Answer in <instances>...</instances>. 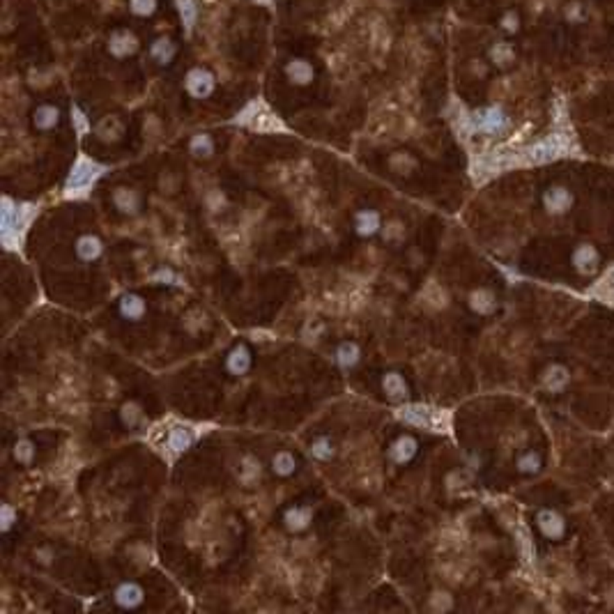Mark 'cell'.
<instances>
[{"label": "cell", "instance_id": "obj_1", "mask_svg": "<svg viewBox=\"0 0 614 614\" xmlns=\"http://www.w3.org/2000/svg\"><path fill=\"white\" fill-rule=\"evenodd\" d=\"M141 51V37L132 28H113L106 37V53L113 60H129Z\"/></svg>", "mask_w": 614, "mask_h": 614}, {"label": "cell", "instance_id": "obj_2", "mask_svg": "<svg viewBox=\"0 0 614 614\" xmlns=\"http://www.w3.org/2000/svg\"><path fill=\"white\" fill-rule=\"evenodd\" d=\"M216 90V76L207 67H191L184 76V92L191 99H209Z\"/></svg>", "mask_w": 614, "mask_h": 614}, {"label": "cell", "instance_id": "obj_3", "mask_svg": "<svg viewBox=\"0 0 614 614\" xmlns=\"http://www.w3.org/2000/svg\"><path fill=\"white\" fill-rule=\"evenodd\" d=\"M111 203L118 214L134 219V216H139L143 212V193L139 189H134V186L120 184L111 191Z\"/></svg>", "mask_w": 614, "mask_h": 614}, {"label": "cell", "instance_id": "obj_4", "mask_svg": "<svg viewBox=\"0 0 614 614\" xmlns=\"http://www.w3.org/2000/svg\"><path fill=\"white\" fill-rule=\"evenodd\" d=\"M223 368H226L230 378H247L251 368H254V352H251L247 343H235L233 348L228 350Z\"/></svg>", "mask_w": 614, "mask_h": 614}, {"label": "cell", "instance_id": "obj_5", "mask_svg": "<svg viewBox=\"0 0 614 614\" xmlns=\"http://www.w3.org/2000/svg\"><path fill=\"white\" fill-rule=\"evenodd\" d=\"M113 603L120 610H139L146 605V589L136 580H125L113 589Z\"/></svg>", "mask_w": 614, "mask_h": 614}, {"label": "cell", "instance_id": "obj_6", "mask_svg": "<svg viewBox=\"0 0 614 614\" xmlns=\"http://www.w3.org/2000/svg\"><path fill=\"white\" fill-rule=\"evenodd\" d=\"M315 518V509L310 504H292L283 511L281 516V523H283L288 534H304L310 529Z\"/></svg>", "mask_w": 614, "mask_h": 614}, {"label": "cell", "instance_id": "obj_7", "mask_svg": "<svg viewBox=\"0 0 614 614\" xmlns=\"http://www.w3.org/2000/svg\"><path fill=\"white\" fill-rule=\"evenodd\" d=\"M283 76L295 88H308V85L315 81L317 71H315V64L310 62L308 58H290V60L283 64Z\"/></svg>", "mask_w": 614, "mask_h": 614}, {"label": "cell", "instance_id": "obj_8", "mask_svg": "<svg viewBox=\"0 0 614 614\" xmlns=\"http://www.w3.org/2000/svg\"><path fill=\"white\" fill-rule=\"evenodd\" d=\"M380 387L382 394L389 403L394 405H401V403L410 401V382L405 380V375L401 371H385L380 378Z\"/></svg>", "mask_w": 614, "mask_h": 614}, {"label": "cell", "instance_id": "obj_9", "mask_svg": "<svg viewBox=\"0 0 614 614\" xmlns=\"http://www.w3.org/2000/svg\"><path fill=\"white\" fill-rule=\"evenodd\" d=\"M416 456H419V439L412 435V432H403L387 449V458L398 467H407Z\"/></svg>", "mask_w": 614, "mask_h": 614}, {"label": "cell", "instance_id": "obj_10", "mask_svg": "<svg viewBox=\"0 0 614 614\" xmlns=\"http://www.w3.org/2000/svg\"><path fill=\"white\" fill-rule=\"evenodd\" d=\"M352 226H355L357 237H361V240H371V237L382 233L385 221H382V214L378 212V209L364 207V209H357L355 216H352Z\"/></svg>", "mask_w": 614, "mask_h": 614}, {"label": "cell", "instance_id": "obj_11", "mask_svg": "<svg viewBox=\"0 0 614 614\" xmlns=\"http://www.w3.org/2000/svg\"><path fill=\"white\" fill-rule=\"evenodd\" d=\"M472 122H474V127L483 134H500L502 129L509 127L507 113H504L500 106H488V108L476 111L472 115Z\"/></svg>", "mask_w": 614, "mask_h": 614}, {"label": "cell", "instance_id": "obj_12", "mask_svg": "<svg viewBox=\"0 0 614 614\" xmlns=\"http://www.w3.org/2000/svg\"><path fill=\"white\" fill-rule=\"evenodd\" d=\"M177 53H179V44L170 37V35H159V37H155L148 46L150 60L159 64V67H170V64L175 62Z\"/></svg>", "mask_w": 614, "mask_h": 614}, {"label": "cell", "instance_id": "obj_13", "mask_svg": "<svg viewBox=\"0 0 614 614\" xmlns=\"http://www.w3.org/2000/svg\"><path fill=\"white\" fill-rule=\"evenodd\" d=\"M92 134H95L97 141L106 143V146H113V143H120L122 139H125L127 134V125L125 120L120 118V115H104L102 120L97 122L95 127H92Z\"/></svg>", "mask_w": 614, "mask_h": 614}, {"label": "cell", "instance_id": "obj_14", "mask_svg": "<svg viewBox=\"0 0 614 614\" xmlns=\"http://www.w3.org/2000/svg\"><path fill=\"white\" fill-rule=\"evenodd\" d=\"M104 251H106V247H104L102 237L95 233L78 235L74 242V256H76V260H81V263H88V265L97 263V260H102Z\"/></svg>", "mask_w": 614, "mask_h": 614}, {"label": "cell", "instance_id": "obj_15", "mask_svg": "<svg viewBox=\"0 0 614 614\" xmlns=\"http://www.w3.org/2000/svg\"><path fill=\"white\" fill-rule=\"evenodd\" d=\"M30 120H33L35 132L49 134V132H53V129H58V125H60L62 111H60V106L44 102V104H37L33 108V118Z\"/></svg>", "mask_w": 614, "mask_h": 614}, {"label": "cell", "instance_id": "obj_16", "mask_svg": "<svg viewBox=\"0 0 614 614\" xmlns=\"http://www.w3.org/2000/svg\"><path fill=\"white\" fill-rule=\"evenodd\" d=\"M118 315L127 322H141L148 315V301L139 292H125L118 299Z\"/></svg>", "mask_w": 614, "mask_h": 614}, {"label": "cell", "instance_id": "obj_17", "mask_svg": "<svg viewBox=\"0 0 614 614\" xmlns=\"http://www.w3.org/2000/svg\"><path fill=\"white\" fill-rule=\"evenodd\" d=\"M263 472H265L263 462H260L254 453H244L240 462H237V481H240V486L244 488L258 486V481L263 479Z\"/></svg>", "mask_w": 614, "mask_h": 614}, {"label": "cell", "instance_id": "obj_18", "mask_svg": "<svg viewBox=\"0 0 614 614\" xmlns=\"http://www.w3.org/2000/svg\"><path fill=\"white\" fill-rule=\"evenodd\" d=\"M361 361V345L357 341H341L334 350V364L338 366V371L350 373L355 371Z\"/></svg>", "mask_w": 614, "mask_h": 614}, {"label": "cell", "instance_id": "obj_19", "mask_svg": "<svg viewBox=\"0 0 614 614\" xmlns=\"http://www.w3.org/2000/svg\"><path fill=\"white\" fill-rule=\"evenodd\" d=\"M536 527L538 532L543 534L545 538L550 541H557L563 536V532H566V523H563V518L559 516L557 511H550V509H543L536 513Z\"/></svg>", "mask_w": 614, "mask_h": 614}, {"label": "cell", "instance_id": "obj_20", "mask_svg": "<svg viewBox=\"0 0 614 614\" xmlns=\"http://www.w3.org/2000/svg\"><path fill=\"white\" fill-rule=\"evenodd\" d=\"M118 416H120V423L125 426L127 430H139L146 426V407L141 405V401L136 398H129L120 405L118 410Z\"/></svg>", "mask_w": 614, "mask_h": 614}, {"label": "cell", "instance_id": "obj_21", "mask_svg": "<svg viewBox=\"0 0 614 614\" xmlns=\"http://www.w3.org/2000/svg\"><path fill=\"white\" fill-rule=\"evenodd\" d=\"M297 469H299V462H297V456H295L292 451L281 449L277 453H272L270 472L277 476V479H290V476L297 474Z\"/></svg>", "mask_w": 614, "mask_h": 614}, {"label": "cell", "instance_id": "obj_22", "mask_svg": "<svg viewBox=\"0 0 614 614\" xmlns=\"http://www.w3.org/2000/svg\"><path fill=\"white\" fill-rule=\"evenodd\" d=\"M467 304L476 315H493L497 310V297L490 288H476L469 292Z\"/></svg>", "mask_w": 614, "mask_h": 614}, {"label": "cell", "instance_id": "obj_23", "mask_svg": "<svg viewBox=\"0 0 614 614\" xmlns=\"http://www.w3.org/2000/svg\"><path fill=\"white\" fill-rule=\"evenodd\" d=\"M214 152H216V141L212 134L198 132L189 139V155L193 159H198V161H207V159L214 157Z\"/></svg>", "mask_w": 614, "mask_h": 614}, {"label": "cell", "instance_id": "obj_24", "mask_svg": "<svg viewBox=\"0 0 614 614\" xmlns=\"http://www.w3.org/2000/svg\"><path fill=\"white\" fill-rule=\"evenodd\" d=\"M570 203H573V196H570V191L563 189V186H550V189L543 193V205L550 214L568 212Z\"/></svg>", "mask_w": 614, "mask_h": 614}, {"label": "cell", "instance_id": "obj_25", "mask_svg": "<svg viewBox=\"0 0 614 614\" xmlns=\"http://www.w3.org/2000/svg\"><path fill=\"white\" fill-rule=\"evenodd\" d=\"M563 150H566V143L561 141V136H550V139L541 141L538 146H534L529 155L534 161H550V159H557Z\"/></svg>", "mask_w": 614, "mask_h": 614}, {"label": "cell", "instance_id": "obj_26", "mask_svg": "<svg viewBox=\"0 0 614 614\" xmlns=\"http://www.w3.org/2000/svg\"><path fill=\"white\" fill-rule=\"evenodd\" d=\"M10 451H12V460L21 467H30L35 462V458H37V444H35L30 437L14 439Z\"/></svg>", "mask_w": 614, "mask_h": 614}, {"label": "cell", "instance_id": "obj_27", "mask_svg": "<svg viewBox=\"0 0 614 614\" xmlns=\"http://www.w3.org/2000/svg\"><path fill=\"white\" fill-rule=\"evenodd\" d=\"M387 166L392 168L396 175H412L416 168H419V161L414 155L405 152V150H398V152H392L387 159Z\"/></svg>", "mask_w": 614, "mask_h": 614}, {"label": "cell", "instance_id": "obj_28", "mask_svg": "<svg viewBox=\"0 0 614 614\" xmlns=\"http://www.w3.org/2000/svg\"><path fill=\"white\" fill-rule=\"evenodd\" d=\"M191 444H193V432L191 428H184V426H175V428L168 432V437H166V446H168V451L175 453V456L184 453Z\"/></svg>", "mask_w": 614, "mask_h": 614}, {"label": "cell", "instance_id": "obj_29", "mask_svg": "<svg viewBox=\"0 0 614 614\" xmlns=\"http://www.w3.org/2000/svg\"><path fill=\"white\" fill-rule=\"evenodd\" d=\"M308 456L315 462H329L336 456V444L334 439L327 435H317L313 442L308 444Z\"/></svg>", "mask_w": 614, "mask_h": 614}, {"label": "cell", "instance_id": "obj_30", "mask_svg": "<svg viewBox=\"0 0 614 614\" xmlns=\"http://www.w3.org/2000/svg\"><path fill=\"white\" fill-rule=\"evenodd\" d=\"M596 263H598V251L591 247V244H582V247L575 249L573 254V265L577 267V272L582 274H591L596 270Z\"/></svg>", "mask_w": 614, "mask_h": 614}, {"label": "cell", "instance_id": "obj_31", "mask_svg": "<svg viewBox=\"0 0 614 614\" xmlns=\"http://www.w3.org/2000/svg\"><path fill=\"white\" fill-rule=\"evenodd\" d=\"M568 382H570V375H568V371L563 366L554 364V366H550L543 373V387L547 389V392H552V394H557V392H561V389H566Z\"/></svg>", "mask_w": 614, "mask_h": 614}, {"label": "cell", "instance_id": "obj_32", "mask_svg": "<svg viewBox=\"0 0 614 614\" xmlns=\"http://www.w3.org/2000/svg\"><path fill=\"white\" fill-rule=\"evenodd\" d=\"M490 62L497 64V67L507 69L509 64H513V60H516V49H513L509 42H497V44L490 46Z\"/></svg>", "mask_w": 614, "mask_h": 614}, {"label": "cell", "instance_id": "obj_33", "mask_svg": "<svg viewBox=\"0 0 614 614\" xmlns=\"http://www.w3.org/2000/svg\"><path fill=\"white\" fill-rule=\"evenodd\" d=\"M380 235L385 237L387 244H401V242H405V235H407L405 223H403L401 219L387 221L385 226H382V233Z\"/></svg>", "mask_w": 614, "mask_h": 614}, {"label": "cell", "instance_id": "obj_34", "mask_svg": "<svg viewBox=\"0 0 614 614\" xmlns=\"http://www.w3.org/2000/svg\"><path fill=\"white\" fill-rule=\"evenodd\" d=\"M129 14L136 19H150L159 10V0H127Z\"/></svg>", "mask_w": 614, "mask_h": 614}, {"label": "cell", "instance_id": "obj_35", "mask_svg": "<svg viewBox=\"0 0 614 614\" xmlns=\"http://www.w3.org/2000/svg\"><path fill=\"white\" fill-rule=\"evenodd\" d=\"M541 465H543V460H541V456L536 451H525L520 453L518 460H516V467L520 474H538L541 472Z\"/></svg>", "mask_w": 614, "mask_h": 614}, {"label": "cell", "instance_id": "obj_36", "mask_svg": "<svg viewBox=\"0 0 614 614\" xmlns=\"http://www.w3.org/2000/svg\"><path fill=\"white\" fill-rule=\"evenodd\" d=\"M175 3H177V12H179V19H182L184 30H191V28L196 26V19H198L196 0H175Z\"/></svg>", "mask_w": 614, "mask_h": 614}, {"label": "cell", "instance_id": "obj_37", "mask_svg": "<svg viewBox=\"0 0 614 614\" xmlns=\"http://www.w3.org/2000/svg\"><path fill=\"white\" fill-rule=\"evenodd\" d=\"M19 523V511L12 507L10 502H5L3 507H0V532L5 534H10L12 529H14V525Z\"/></svg>", "mask_w": 614, "mask_h": 614}, {"label": "cell", "instance_id": "obj_38", "mask_svg": "<svg viewBox=\"0 0 614 614\" xmlns=\"http://www.w3.org/2000/svg\"><path fill=\"white\" fill-rule=\"evenodd\" d=\"M428 605H430V610L444 612V610H451L453 608V601H451V596L446 594V591H435V594L428 598Z\"/></svg>", "mask_w": 614, "mask_h": 614}, {"label": "cell", "instance_id": "obj_39", "mask_svg": "<svg viewBox=\"0 0 614 614\" xmlns=\"http://www.w3.org/2000/svg\"><path fill=\"white\" fill-rule=\"evenodd\" d=\"M71 122H74V127H76L78 134H85V132H90V129H92L88 115L83 113L81 106H71Z\"/></svg>", "mask_w": 614, "mask_h": 614}, {"label": "cell", "instance_id": "obj_40", "mask_svg": "<svg viewBox=\"0 0 614 614\" xmlns=\"http://www.w3.org/2000/svg\"><path fill=\"white\" fill-rule=\"evenodd\" d=\"M500 26H502V30L504 33H516L518 28H520V17H518V12H507L502 17V21H500Z\"/></svg>", "mask_w": 614, "mask_h": 614}, {"label": "cell", "instance_id": "obj_41", "mask_svg": "<svg viewBox=\"0 0 614 614\" xmlns=\"http://www.w3.org/2000/svg\"><path fill=\"white\" fill-rule=\"evenodd\" d=\"M53 559H55V552L49 545H42V547L35 550V561L42 563V566H51Z\"/></svg>", "mask_w": 614, "mask_h": 614}]
</instances>
